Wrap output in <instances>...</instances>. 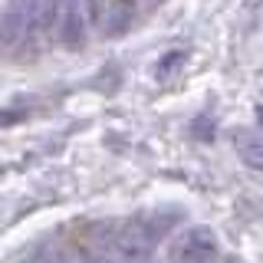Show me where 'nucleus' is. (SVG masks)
<instances>
[{
    "instance_id": "7ed1b4c3",
    "label": "nucleus",
    "mask_w": 263,
    "mask_h": 263,
    "mask_svg": "<svg viewBox=\"0 0 263 263\" xmlns=\"http://www.w3.org/2000/svg\"><path fill=\"white\" fill-rule=\"evenodd\" d=\"M20 40H27V4H10L0 20V43L16 46Z\"/></svg>"
},
{
    "instance_id": "20e7f679",
    "label": "nucleus",
    "mask_w": 263,
    "mask_h": 263,
    "mask_svg": "<svg viewBox=\"0 0 263 263\" xmlns=\"http://www.w3.org/2000/svg\"><path fill=\"white\" fill-rule=\"evenodd\" d=\"M237 155L243 158V164L263 171V135L260 132H237Z\"/></svg>"
},
{
    "instance_id": "f03ea898",
    "label": "nucleus",
    "mask_w": 263,
    "mask_h": 263,
    "mask_svg": "<svg viewBox=\"0 0 263 263\" xmlns=\"http://www.w3.org/2000/svg\"><path fill=\"white\" fill-rule=\"evenodd\" d=\"M128 20H132L128 4H119V0H112V4H89V23H92L102 36L122 33L128 27Z\"/></svg>"
},
{
    "instance_id": "f257e3e1",
    "label": "nucleus",
    "mask_w": 263,
    "mask_h": 263,
    "mask_svg": "<svg viewBox=\"0 0 263 263\" xmlns=\"http://www.w3.org/2000/svg\"><path fill=\"white\" fill-rule=\"evenodd\" d=\"M89 4L82 0H69V4H56V36L63 46L76 49L86 43L89 36Z\"/></svg>"
},
{
    "instance_id": "39448f33",
    "label": "nucleus",
    "mask_w": 263,
    "mask_h": 263,
    "mask_svg": "<svg viewBox=\"0 0 263 263\" xmlns=\"http://www.w3.org/2000/svg\"><path fill=\"white\" fill-rule=\"evenodd\" d=\"M181 63H184V49H171V53L164 56V60H161L158 66H155V76H158V79H168V76L178 69Z\"/></svg>"
}]
</instances>
